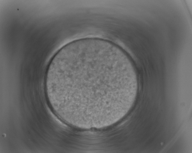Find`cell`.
Here are the masks:
<instances>
[{
  "instance_id": "cell-1",
  "label": "cell",
  "mask_w": 192,
  "mask_h": 153,
  "mask_svg": "<svg viewBox=\"0 0 192 153\" xmlns=\"http://www.w3.org/2000/svg\"><path fill=\"white\" fill-rule=\"evenodd\" d=\"M45 78L57 113L75 127H99L128 109L136 74L129 61L113 49L84 43L58 52Z\"/></svg>"
}]
</instances>
